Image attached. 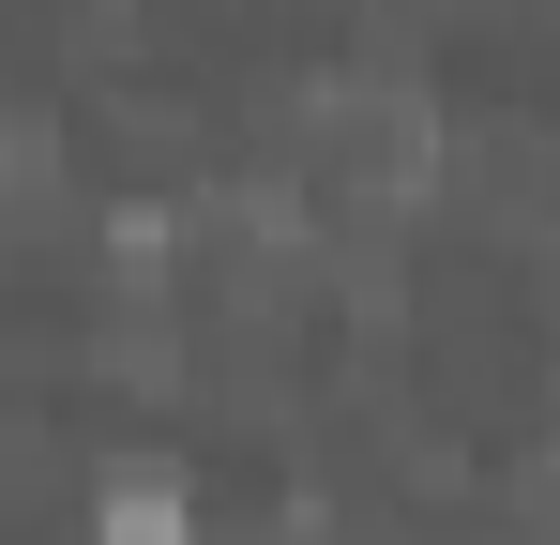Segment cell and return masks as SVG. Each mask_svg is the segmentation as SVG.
Masks as SVG:
<instances>
[{"label": "cell", "instance_id": "cell-1", "mask_svg": "<svg viewBox=\"0 0 560 545\" xmlns=\"http://www.w3.org/2000/svg\"><path fill=\"white\" fill-rule=\"evenodd\" d=\"M92 545H212V515H197L183 469H106L92 485Z\"/></svg>", "mask_w": 560, "mask_h": 545}]
</instances>
